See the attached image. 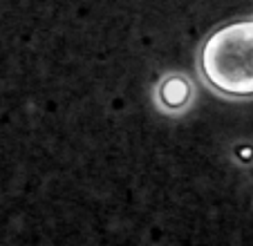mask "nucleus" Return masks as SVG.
<instances>
[{
	"instance_id": "1",
	"label": "nucleus",
	"mask_w": 253,
	"mask_h": 246,
	"mask_svg": "<svg viewBox=\"0 0 253 246\" xmlns=\"http://www.w3.org/2000/svg\"><path fill=\"white\" fill-rule=\"evenodd\" d=\"M200 74L226 99H253V20H238L206 36L197 56Z\"/></svg>"
},
{
	"instance_id": "2",
	"label": "nucleus",
	"mask_w": 253,
	"mask_h": 246,
	"mask_svg": "<svg viewBox=\"0 0 253 246\" xmlns=\"http://www.w3.org/2000/svg\"><path fill=\"white\" fill-rule=\"evenodd\" d=\"M195 101V83L184 72H168L155 85V103L166 114H182Z\"/></svg>"
}]
</instances>
